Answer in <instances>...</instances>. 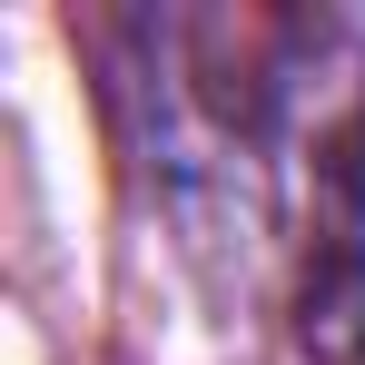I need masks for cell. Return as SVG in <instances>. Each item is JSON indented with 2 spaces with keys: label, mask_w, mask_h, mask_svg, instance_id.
<instances>
[{
  "label": "cell",
  "mask_w": 365,
  "mask_h": 365,
  "mask_svg": "<svg viewBox=\"0 0 365 365\" xmlns=\"http://www.w3.org/2000/svg\"><path fill=\"white\" fill-rule=\"evenodd\" d=\"M287 168L306 197V346L365 365V50L346 30L287 40Z\"/></svg>",
  "instance_id": "cell-1"
}]
</instances>
